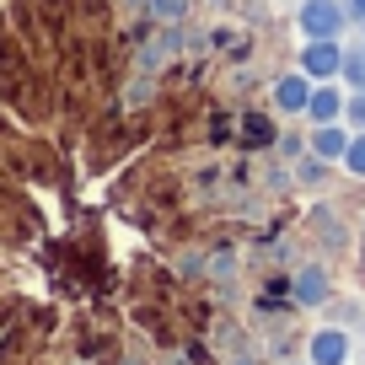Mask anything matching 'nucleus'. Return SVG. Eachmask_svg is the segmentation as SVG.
Returning a JSON list of instances; mask_svg holds the SVG:
<instances>
[{"mask_svg": "<svg viewBox=\"0 0 365 365\" xmlns=\"http://www.w3.org/2000/svg\"><path fill=\"white\" fill-rule=\"evenodd\" d=\"M344 118H349L354 129H365V91H354V97H344Z\"/></svg>", "mask_w": 365, "mask_h": 365, "instance_id": "obj_13", "label": "nucleus"}, {"mask_svg": "<svg viewBox=\"0 0 365 365\" xmlns=\"http://www.w3.org/2000/svg\"><path fill=\"white\" fill-rule=\"evenodd\" d=\"M307 97H312V81L301 76V70L274 81V108H279V113H307Z\"/></svg>", "mask_w": 365, "mask_h": 365, "instance_id": "obj_6", "label": "nucleus"}, {"mask_svg": "<svg viewBox=\"0 0 365 365\" xmlns=\"http://www.w3.org/2000/svg\"><path fill=\"white\" fill-rule=\"evenodd\" d=\"M307 118L312 124H339L344 118V97L328 86V81H312V97H307Z\"/></svg>", "mask_w": 365, "mask_h": 365, "instance_id": "obj_5", "label": "nucleus"}, {"mask_svg": "<svg viewBox=\"0 0 365 365\" xmlns=\"http://www.w3.org/2000/svg\"><path fill=\"white\" fill-rule=\"evenodd\" d=\"M344 167H349L354 178H365V129L349 135V145H344Z\"/></svg>", "mask_w": 365, "mask_h": 365, "instance_id": "obj_9", "label": "nucleus"}, {"mask_svg": "<svg viewBox=\"0 0 365 365\" xmlns=\"http://www.w3.org/2000/svg\"><path fill=\"white\" fill-rule=\"evenodd\" d=\"M339 65H344V48L333 38H307V48H301V76L307 81H333Z\"/></svg>", "mask_w": 365, "mask_h": 365, "instance_id": "obj_1", "label": "nucleus"}, {"mask_svg": "<svg viewBox=\"0 0 365 365\" xmlns=\"http://www.w3.org/2000/svg\"><path fill=\"white\" fill-rule=\"evenodd\" d=\"M344 22H349V16H344L339 0H307V6H301V33L307 38H339Z\"/></svg>", "mask_w": 365, "mask_h": 365, "instance_id": "obj_2", "label": "nucleus"}, {"mask_svg": "<svg viewBox=\"0 0 365 365\" xmlns=\"http://www.w3.org/2000/svg\"><path fill=\"white\" fill-rule=\"evenodd\" d=\"M290 290H296L301 307H322V301L333 296L328 285V269H317V263H307V269H296V279H290Z\"/></svg>", "mask_w": 365, "mask_h": 365, "instance_id": "obj_4", "label": "nucleus"}, {"mask_svg": "<svg viewBox=\"0 0 365 365\" xmlns=\"http://www.w3.org/2000/svg\"><path fill=\"white\" fill-rule=\"evenodd\" d=\"M242 140H247L252 150H258V145H274V124H269V113H247V118H242Z\"/></svg>", "mask_w": 365, "mask_h": 365, "instance_id": "obj_8", "label": "nucleus"}, {"mask_svg": "<svg viewBox=\"0 0 365 365\" xmlns=\"http://www.w3.org/2000/svg\"><path fill=\"white\" fill-rule=\"evenodd\" d=\"M150 6V16H161V22H182V16H188V0H145Z\"/></svg>", "mask_w": 365, "mask_h": 365, "instance_id": "obj_11", "label": "nucleus"}, {"mask_svg": "<svg viewBox=\"0 0 365 365\" xmlns=\"http://www.w3.org/2000/svg\"><path fill=\"white\" fill-rule=\"evenodd\" d=\"M344 11H349V16H354V22H360V27H365V0H349V6H344Z\"/></svg>", "mask_w": 365, "mask_h": 365, "instance_id": "obj_14", "label": "nucleus"}, {"mask_svg": "<svg viewBox=\"0 0 365 365\" xmlns=\"http://www.w3.org/2000/svg\"><path fill=\"white\" fill-rule=\"evenodd\" d=\"M339 76L349 81L354 91H365V48H354V54H344V65H339Z\"/></svg>", "mask_w": 365, "mask_h": 365, "instance_id": "obj_10", "label": "nucleus"}, {"mask_svg": "<svg viewBox=\"0 0 365 365\" xmlns=\"http://www.w3.org/2000/svg\"><path fill=\"white\" fill-rule=\"evenodd\" d=\"M312 150H317L322 161H344V145H349V135H344L339 124H312Z\"/></svg>", "mask_w": 365, "mask_h": 365, "instance_id": "obj_7", "label": "nucleus"}, {"mask_svg": "<svg viewBox=\"0 0 365 365\" xmlns=\"http://www.w3.org/2000/svg\"><path fill=\"white\" fill-rule=\"evenodd\" d=\"M307 365H349V333L344 328H317L307 339Z\"/></svg>", "mask_w": 365, "mask_h": 365, "instance_id": "obj_3", "label": "nucleus"}, {"mask_svg": "<svg viewBox=\"0 0 365 365\" xmlns=\"http://www.w3.org/2000/svg\"><path fill=\"white\" fill-rule=\"evenodd\" d=\"M322 178H328V161H322L317 150H312L307 161H296V182H322Z\"/></svg>", "mask_w": 365, "mask_h": 365, "instance_id": "obj_12", "label": "nucleus"}]
</instances>
